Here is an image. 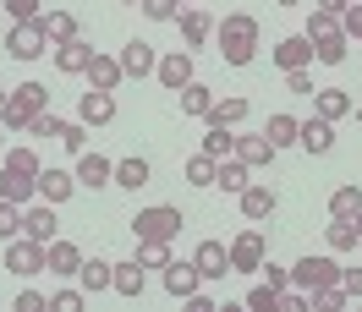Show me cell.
I'll return each instance as SVG.
<instances>
[{"mask_svg": "<svg viewBox=\"0 0 362 312\" xmlns=\"http://www.w3.org/2000/svg\"><path fill=\"white\" fill-rule=\"evenodd\" d=\"M362 214V186H335L329 198V220H357Z\"/></svg>", "mask_w": 362, "mask_h": 312, "instance_id": "d6a6232c", "label": "cell"}, {"mask_svg": "<svg viewBox=\"0 0 362 312\" xmlns=\"http://www.w3.org/2000/svg\"><path fill=\"white\" fill-rule=\"evenodd\" d=\"M296 132H302V121H296V115H269V132H264V137H269L274 148H291Z\"/></svg>", "mask_w": 362, "mask_h": 312, "instance_id": "d590c367", "label": "cell"}, {"mask_svg": "<svg viewBox=\"0 0 362 312\" xmlns=\"http://www.w3.org/2000/svg\"><path fill=\"white\" fill-rule=\"evenodd\" d=\"M0 11H6V0H0Z\"/></svg>", "mask_w": 362, "mask_h": 312, "instance_id": "be15d7a7", "label": "cell"}, {"mask_svg": "<svg viewBox=\"0 0 362 312\" xmlns=\"http://www.w3.org/2000/svg\"><path fill=\"white\" fill-rule=\"evenodd\" d=\"M324 33H340V17H329V11H318V6H313V17H308V39H324Z\"/></svg>", "mask_w": 362, "mask_h": 312, "instance_id": "f6af8a7d", "label": "cell"}, {"mask_svg": "<svg viewBox=\"0 0 362 312\" xmlns=\"http://www.w3.org/2000/svg\"><path fill=\"white\" fill-rule=\"evenodd\" d=\"M137 6H143L148 23H176V11H181V0H137Z\"/></svg>", "mask_w": 362, "mask_h": 312, "instance_id": "60d3db41", "label": "cell"}, {"mask_svg": "<svg viewBox=\"0 0 362 312\" xmlns=\"http://www.w3.org/2000/svg\"><path fill=\"white\" fill-rule=\"evenodd\" d=\"M165 290H170V296H176V301H187V296H192V290H204V274H198V263H192V258H170V263H165Z\"/></svg>", "mask_w": 362, "mask_h": 312, "instance_id": "8fae6325", "label": "cell"}, {"mask_svg": "<svg viewBox=\"0 0 362 312\" xmlns=\"http://www.w3.org/2000/svg\"><path fill=\"white\" fill-rule=\"evenodd\" d=\"M318 11H329V17H346V6H351V0H313Z\"/></svg>", "mask_w": 362, "mask_h": 312, "instance_id": "11a10c76", "label": "cell"}, {"mask_svg": "<svg viewBox=\"0 0 362 312\" xmlns=\"http://www.w3.org/2000/svg\"><path fill=\"white\" fill-rule=\"evenodd\" d=\"M351 93L346 88H313V115H324V121H340V115H351Z\"/></svg>", "mask_w": 362, "mask_h": 312, "instance_id": "603a6c76", "label": "cell"}, {"mask_svg": "<svg viewBox=\"0 0 362 312\" xmlns=\"http://www.w3.org/2000/svg\"><path fill=\"white\" fill-rule=\"evenodd\" d=\"M6 17H11V23H33V17H45V11H39V0H6Z\"/></svg>", "mask_w": 362, "mask_h": 312, "instance_id": "7dc6e473", "label": "cell"}, {"mask_svg": "<svg viewBox=\"0 0 362 312\" xmlns=\"http://www.w3.org/2000/svg\"><path fill=\"white\" fill-rule=\"evenodd\" d=\"M280 6H302V0H280Z\"/></svg>", "mask_w": 362, "mask_h": 312, "instance_id": "91938a15", "label": "cell"}, {"mask_svg": "<svg viewBox=\"0 0 362 312\" xmlns=\"http://www.w3.org/2000/svg\"><path fill=\"white\" fill-rule=\"evenodd\" d=\"M324 241H329V252H357V220H329Z\"/></svg>", "mask_w": 362, "mask_h": 312, "instance_id": "1f68e13d", "label": "cell"}, {"mask_svg": "<svg viewBox=\"0 0 362 312\" xmlns=\"http://www.w3.org/2000/svg\"><path fill=\"white\" fill-rule=\"evenodd\" d=\"M346 49H351V39H346V28H340V33L313 39V61H318V66H340V61H346Z\"/></svg>", "mask_w": 362, "mask_h": 312, "instance_id": "83f0119b", "label": "cell"}, {"mask_svg": "<svg viewBox=\"0 0 362 312\" xmlns=\"http://www.w3.org/2000/svg\"><path fill=\"white\" fill-rule=\"evenodd\" d=\"M181 6H192V0H181Z\"/></svg>", "mask_w": 362, "mask_h": 312, "instance_id": "e7e4bbea", "label": "cell"}, {"mask_svg": "<svg viewBox=\"0 0 362 312\" xmlns=\"http://www.w3.org/2000/svg\"><path fill=\"white\" fill-rule=\"evenodd\" d=\"M209 110H214V88H204V83L192 77V83L181 88V115H198V121H204Z\"/></svg>", "mask_w": 362, "mask_h": 312, "instance_id": "f1b7e54d", "label": "cell"}, {"mask_svg": "<svg viewBox=\"0 0 362 312\" xmlns=\"http://www.w3.org/2000/svg\"><path fill=\"white\" fill-rule=\"evenodd\" d=\"M340 290L351 296V301H362V268L351 263V268H340Z\"/></svg>", "mask_w": 362, "mask_h": 312, "instance_id": "816d5d0a", "label": "cell"}, {"mask_svg": "<svg viewBox=\"0 0 362 312\" xmlns=\"http://www.w3.org/2000/svg\"><path fill=\"white\" fill-rule=\"evenodd\" d=\"M269 55H274V66H280V71L313 66V39H308V33H291V39H280V44H274Z\"/></svg>", "mask_w": 362, "mask_h": 312, "instance_id": "4fadbf2b", "label": "cell"}, {"mask_svg": "<svg viewBox=\"0 0 362 312\" xmlns=\"http://www.w3.org/2000/svg\"><path fill=\"white\" fill-rule=\"evenodd\" d=\"M49 252L45 241H33V236H17V241H6V268L17 274V280H33V274H45Z\"/></svg>", "mask_w": 362, "mask_h": 312, "instance_id": "5b68a950", "label": "cell"}, {"mask_svg": "<svg viewBox=\"0 0 362 312\" xmlns=\"http://www.w3.org/2000/svg\"><path fill=\"white\" fill-rule=\"evenodd\" d=\"M33 186H39V198H45V203H55V208H61V203H66L71 192H77V176H71V170H55V164H49V170H39V176H33Z\"/></svg>", "mask_w": 362, "mask_h": 312, "instance_id": "5bb4252c", "label": "cell"}, {"mask_svg": "<svg viewBox=\"0 0 362 312\" xmlns=\"http://www.w3.org/2000/svg\"><path fill=\"white\" fill-rule=\"evenodd\" d=\"M357 246H362V214H357Z\"/></svg>", "mask_w": 362, "mask_h": 312, "instance_id": "9f6ffc18", "label": "cell"}, {"mask_svg": "<svg viewBox=\"0 0 362 312\" xmlns=\"http://www.w3.org/2000/svg\"><path fill=\"white\" fill-rule=\"evenodd\" d=\"M39 110H49V88L45 83H17V88H6L0 126H6V132H28V121H33Z\"/></svg>", "mask_w": 362, "mask_h": 312, "instance_id": "7a4b0ae2", "label": "cell"}, {"mask_svg": "<svg viewBox=\"0 0 362 312\" xmlns=\"http://www.w3.org/2000/svg\"><path fill=\"white\" fill-rule=\"evenodd\" d=\"M61 126H66V121H61L55 110H39L33 121H28V132H33V137H61Z\"/></svg>", "mask_w": 362, "mask_h": 312, "instance_id": "b9f144b4", "label": "cell"}, {"mask_svg": "<svg viewBox=\"0 0 362 312\" xmlns=\"http://www.w3.org/2000/svg\"><path fill=\"white\" fill-rule=\"evenodd\" d=\"M110 280H115V263H110V258H83V268H77V285L88 290V296L110 290Z\"/></svg>", "mask_w": 362, "mask_h": 312, "instance_id": "7402d4cb", "label": "cell"}, {"mask_svg": "<svg viewBox=\"0 0 362 312\" xmlns=\"http://www.w3.org/2000/svg\"><path fill=\"white\" fill-rule=\"evenodd\" d=\"M0 154H6V126H0Z\"/></svg>", "mask_w": 362, "mask_h": 312, "instance_id": "6f0895ef", "label": "cell"}, {"mask_svg": "<svg viewBox=\"0 0 362 312\" xmlns=\"http://www.w3.org/2000/svg\"><path fill=\"white\" fill-rule=\"evenodd\" d=\"M148 176H154V170H148V159L132 154V159H115V181H110V186H121V192H137V186H148Z\"/></svg>", "mask_w": 362, "mask_h": 312, "instance_id": "cb8c5ba5", "label": "cell"}, {"mask_svg": "<svg viewBox=\"0 0 362 312\" xmlns=\"http://www.w3.org/2000/svg\"><path fill=\"white\" fill-rule=\"evenodd\" d=\"M286 88H291V93H308V99H313V71H308V66L286 71Z\"/></svg>", "mask_w": 362, "mask_h": 312, "instance_id": "f907efd6", "label": "cell"}, {"mask_svg": "<svg viewBox=\"0 0 362 312\" xmlns=\"http://www.w3.org/2000/svg\"><path fill=\"white\" fill-rule=\"evenodd\" d=\"M264 258H269V241H264V230H252V224H247V230L230 241V274H258Z\"/></svg>", "mask_w": 362, "mask_h": 312, "instance_id": "8992f818", "label": "cell"}, {"mask_svg": "<svg viewBox=\"0 0 362 312\" xmlns=\"http://www.w3.org/2000/svg\"><path fill=\"white\" fill-rule=\"evenodd\" d=\"M296 143H302L308 154H329V148H335V121L308 115V121H302V132H296Z\"/></svg>", "mask_w": 362, "mask_h": 312, "instance_id": "ac0fdd59", "label": "cell"}, {"mask_svg": "<svg viewBox=\"0 0 362 312\" xmlns=\"http://www.w3.org/2000/svg\"><path fill=\"white\" fill-rule=\"evenodd\" d=\"M181 224H187V214L181 208H170V203H154V208H137V241H176L181 236Z\"/></svg>", "mask_w": 362, "mask_h": 312, "instance_id": "3957f363", "label": "cell"}, {"mask_svg": "<svg viewBox=\"0 0 362 312\" xmlns=\"http://www.w3.org/2000/svg\"><path fill=\"white\" fill-rule=\"evenodd\" d=\"M77 121H83V126H105V121H115V93L88 88L83 99H77Z\"/></svg>", "mask_w": 362, "mask_h": 312, "instance_id": "2e32d148", "label": "cell"}, {"mask_svg": "<svg viewBox=\"0 0 362 312\" xmlns=\"http://www.w3.org/2000/svg\"><path fill=\"white\" fill-rule=\"evenodd\" d=\"M247 181H252V170H247V164H242L236 154L220 159V176H214V186H220V192H230V198H236V192H242Z\"/></svg>", "mask_w": 362, "mask_h": 312, "instance_id": "f546056e", "label": "cell"}, {"mask_svg": "<svg viewBox=\"0 0 362 312\" xmlns=\"http://www.w3.org/2000/svg\"><path fill=\"white\" fill-rule=\"evenodd\" d=\"M45 252H49V263H45V268H49V274H61V280H71V274L83 268V246H77V241H61V236H55Z\"/></svg>", "mask_w": 362, "mask_h": 312, "instance_id": "ffe728a7", "label": "cell"}, {"mask_svg": "<svg viewBox=\"0 0 362 312\" xmlns=\"http://www.w3.org/2000/svg\"><path fill=\"white\" fill-rule=\"evenodd\" d=\"M280 312H308V290L286 285V290H280Z\"/></svg>", "mask_w": 362, "mask_h": 312, "instance_id": "f5cc1de1", "label": "cell"}, {"mask_svg": "<svg viewBox=\"0 0 362 312\" xmlns=\"http://www.w3.org/2000/svg\"><path fill=\"white\" fill-rule=\"evenodd\" d=\"M6 164H11V170H23V176H39V170H45V159L33 154V148H28V143H17V148H6Z\"/></svg>", "mask_w": 362, "mask_h": 312, "instance_id": "8d00e7d4", "label": "cell"}, {"mask_svg": "<svg viewBox=\"0 0 362 312\" xmlns=\"http://www.w3.org/2000/svg\"><path fill=\"white\" fill-rule=\"evenodd\" d=\"M0 198L6 203H33L39 198V186H33V176H23V170H11V164H0Z\"/></svg>", "mask_w": 362, "mask_h": 312, "instance_id": "44dd1931", "label": "cell"}, {"mask_svg": "<svg viewBox=\"0 0 362 312\" xmlns=\"http://www.w3.org/2000/svg\"><path fill=\"white\" fill-rule=\"evenodd\" d=\"M71 176H77V186L99 192V186H110V181H115V159L88 154V148H83V154H77V170H71Z\"/></svg>", "mask_w": 362, "mask_h": 312, "instance_id": "ba28073f", "label": "cell"}, {"mask_svg": "<svg viewBox=\"0 0 362 312\" xmlns=\"http://www.w3.org/2000/svg\"><path fill=\"white\" fill-rule=\"evenodd\" d=\"M236 203H242V220L247 224H258V220H269L274 214V186H264V181H247V186H242V192H236Z\"/></svg>", "mask_w": 362, "mask_h": 312, "instance_id": "9c48e42d", "label": "cell"}, {"mask_svg": "<svg viewBox=\"0 0 362 312\" xmlns=\"http://www.w3.org/2000/svg\"><path fill=\"white\" fill-rule=\"evenodd\" d=\"M45 33H49V44H71V39H77V17H71V11H49Z\"/></svg>", "mask_w": 362, "mask_h": 312, "instance_id": "e575fe53", "label": "cell"}, {"mask_svg": "<svg viewBox=\"0 0 362 312\" xmlns=\"http://www.w3.org/2000/svg\"><path fill=\"white\" fill-rule=\"evenodd\" d=\"M11 312H49V296H39V290H23V296L11 301Z\"/></svg>", "mask_w": 362, "mask_h": 312, "instance_id": "681fc988", "label": "cell"}, {"mask_svg": "<svg viewBox=\"0 0 362 312\" xmlns=\"http://www.w3.org/2000/svg\"><path fill=\"white\" fill-rule=\"evenodd\" d=\"M61 143H66V154H83V148H88V126H83V121H66V126H61Z\"/></svg>", "mask_w": 362, "mask_h": 312, "instance_id": "ee69618b", "label": "cell"}, {"mask_svg": "<svg viewBox=\"0 0 362 312\" xmlns=\"http://www.w3.org/2000/svg\"><path fill=\"white\" fill-rule=\"evenodd\" d=\"M121 6H137V0H121Z\"/></svg>", "mask_w": 362, "mask_h": 312, "instance_id": "94428289", "label": "cell"}, {"mask_svg": "<svg viewBox=\"0 0 362 312\" xmlns=\"http://www.w3.org/2000/svg\"><path fill=\"white\" fill-rule=\"evenodd\" d=\"M55 230H61V220H55V203H45V198H33L23 208V236H33V241H55Z\"/></svg>", "mask_w": 362, "mask_h": 312, "instance_id": "52a82bcc", "label": "cell"}, {"mask_svg": "<svg viewBox=\"0 0 362 312\" xmlns=\"http://www.w3.org/2000/svg\"><path fill=\"white\" fill-rule=\"evenodd\" d=\"M0 104H6V88H0Z\"/></svg>", "mask_w": 362, "mask_h": 312, "instance_id": "6125c7cd", "label": "cell"}, {"mask_svg": "<svg viewBox=\"0 0 362 312\" xmlns=\"http://www.w3.org/2000/svg\"><path fill=\"white\" fill-rule=\"evenodd\" d=\"M274 154H280V148H274L269 137H236V159H242L247 170H264V164H274Z\"/></svg>", "mask_w": 362, "mask_h": 312, "instance_id": "d4e9b609", "label": "cell"}, {"mask_svg": "<svg viewBox=\"0 0 362 312\" xmlns=\"http://www.w3.org/2000/svg\"><path fill=\"white\" fill-rule=\"evenodd\" d=\"M115 296H127V301H137L143 296V263L137 258H127V263H115V280H110Z\"/></svg>", "mask_w": 362, "mask_h": 312, "instance_id": "4316f807", "label": "cell"}, {"mask_svg": "<svg viewBox=\"0 0 362 312\" xmlns=\"http://www.w3.org/2000/svg\"><path fill=\"white\" fill-rule=\"evenodd\" d=\"M247 307H252V312H280V290L252 285V290H247Z\"/></svg>", "mask_w": 362, "mask_h": 312, "instance_id": "7bdbcfd3", "label": "cell"}, {"mask_svg": "<svg viewBox=\"0 0 362 312\" xmlns=\"http://www.w3.org/2000/svg\"><path fill=\"white\" fill-rule=\"evenodd\" d=\"M93 61V49L83 39H71V44H55V71H66V77H83Z\"/></svg>", "mask_w": 362, "mask_h": 312, "instance_id": "484cf974", "label": "cell"}, {"mask_svg": "<svg viewBox=\"0 0 362 312\" xmlns=\"http://www.w3.org/2000/svg\"><path fill=\"white\" fill-rule=\"evenodd\" d=\"M176 23H181V44H187V49H198L209 33H214V23H209V11H204V6H181V11H176Z\"/></svg>", "mask_w": 362, "mask_h": 312, "instance_id": "d6986e66", "label": "cell"}, {"mask_svg": "<svg viewBox=\"0 0 362 312\" xmlns=\"http://www.w3.org/2000/svg\"><path fill=\"white\" fill-rule=\"evenodd\" d=\"M17 236H23V203H6V198H0V246L17 241Z\"/></svg>", "mask_w": 362, "mask_h": 312, "instance_id": "f35d334b", "label": "cell"}, {"mask_svg": "<svg viewBox=\"0 0 362 312\" xmlns=\"http://www.w3.org/2000/svg\"><path fill=\"white\" fill-rule=\"evenodd\" d=\"M6 55L11 61H39L49 55V33H45V17H33V23H17L6 33Z\"/></svg>", "mask_w": 362, "mask_h": 312, "instance_id": "277c9868", "label": "cell"}, {"mask_svg": "<svg viewBox=\"0 0 362 312\" xmlns=\"http://www.w3.org/2000/svg\"><path fill=\"white\" fill-rule=\"evenodd\" d=\"M258 274H264V285H269V290H286V285H291V268L269 263V258H264V268H258Z\"/></svg>", "mask_w": 362, "mask_h": 312, "instance_id": "c3c4849f", "label": "cell"}, {"mask_svg": "<svg viewBox=\"0 0 362 312\" xmlns=\"http://www.w3.org/2000/svg\"><path fill=\"white\" fill-rule=\"evenodd\" d=\"M154 77H159V83H165L170 93H181L187 83H192V49H170V55H159Z\"/></svg>", "mask_w": 362, "mask_h": 312, "instance_id": "30bf717a", "label": "cell"}, {"mask_svg": "<svg viewBox=\"0 0 362 312\" xmlns=\"http://www.w3.org/2000/svg\"><path fill=\"white\" fill-rule=\"evenodd\" d=\"M154 66H159V49L148 39H132V44L121 49V71L127 77H154Z\"/></svg>", "mask_w": 362, "mask_h": 312, "instance_id": "e0dca14e", "label": "cell"}, {"mask_svg": "<svg viewBox=\"0 0 362 312\" xmlns=\"http://www.w3.org/2000/svg\"><path fill=\"white\" fill-rule=\"evenodd\" d=\"M351 115H357V121H362V104H351Z\"/></svg>", "mask_w": 362, "mask_h": 312, "instance_id": "680465c9", "label": "cell"}, {"mask_svg": "<svg viewBox=\"0 0 362 312\" xmlns=\"http://www.w3.org/2000/svg\"><path fill=\"white\" fill-rule=\"evenodd\" d=\"M83 77H88L99 93H115L127 71H121V55H99V49H93V61H88V71H83Z\"/></svg>", "mask_w": 362, "mask_h": 312, "instance_id": "9a60e30c", "label": "cell"}, {"mask_svg": "<svg viewBox=\"0 0 362 312\" xmlns=\"http://www.w3.org/2000/svg\"><path fill=\"white\" fill-rule=\"evenodd\" d=\"M192 263H198V274H204V285H209V280H226V274H230V246L226 241H198Z\"/></svg>", "mask_w": 362, "mask_h": 312, "instance_id": "7c38bea8", "label": "cell"}, {"mask_svg": "<svg viewBox=\"0 0 362 312\" xmlns=\"http://www.w3.org/2000/svg\"><path fill=\"white\" fill-rule=\"evenodd\" d=\"M340 28H346V39H357V44H362V0H357V6H346Z\"/></svg>", "mask_w": 362, "mask_h": 312, "instance_id": "db71d44e", "label": "cell"}, {"mask_svg": "<svg viewBox=\"0 0 362 312\" xmlns=\"http://www.w3.org/2000/svg\"><path fill=\"white\" fill-rule=\"evenodd\" d=\"M242 115H247V99H242V93H230V99H214V110H209L204 121H209V126H236Z\"/></svg>", "mask_w": 362, "mask_h": 312, "instance_id": "4dcf8cb0", "label": "cell"}, {"mask_svg": "<svg viewBox=\"0 0 362 312\" xmlns=\"http://www.w3.org/2000/svg\"><path fill=\"white\" fill-rule=\"evenodd\" d=\"M214 176H220V159H209V154L187 159V181H192V186H214Z\"/></svg>", "mask_w": 362, "mask_h": 312, "instance_id": "74e56055", "label": "cell"}, {"mask_svg": "<svg viewBox=\"0 0 362 312\" xmlns=\"http://www.w3.org/2000/svg\"><path fill=\"white\" fill-rule=\"evenodd\" d=\"M198 154H209V159H230V154H236V137H230V126H209Z\"/></svg>", "mask_w": 362, "mask_h": 312, "instance_id": "836d02e7", "label": "cell"}, {"mask_svg": "<svg viewBox=\"0 0 362 312\" xmlns=\"http://www.w3.org/2000/svg\"><path fill=\"white\" fill-rule=\"evenodd\" d=\"M351 6H357V0H351Z\"/></svg>", "mask_w": 362, "mask_h": 312, "instance_id": "03108f58", "label": "cell"}, {"mask_svg": "<svg viewBox=\"0 0 362 312\" xmlns=\"http://www.w3.org/2000/svg\"><path fill=\"white\" fill-rule=\"evenodd\" d=\"M214 39H220V61L226 66H252V55H258V17L252 11H226Z\"/></svg>", "mask_w": 362, "mask_h": 312, "instance_id": "6da1fadb", "label": "cell"}, {"mask_svg": "<svg viewBox=\"0 0 362 312\" xmlns=\"http://www.w3.org/2000/svg\"><path fill=\"white\" fill-rule=\"evenodd\" d=\"M83 296H88V290H55V296H49V312H83Z\"/></svg>", "mask_w": 362, "mask_h": 312, "instance_id": "bcb514c9", "label": "cell"}, {"mask_svg": "<svg viewBox=\"0 0 362 312\" xmlns=\"http://www.w3.org/2000/svg\"><path fill=\"white\" fill-rule=\"evenodd\" d=\"M137 263L143 268H165L170 263V241H137Z\"/></svg>", "mask_w": 362, "mask_h": 312, "instance_id": "ab89813d", "label": "cell"}]
</instances>
